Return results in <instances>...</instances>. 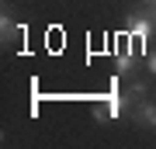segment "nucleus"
<instances>
[{
	"label": "nucleus",
	"mask_w": 156,
	"mask_h": 149,
	"mask_svg": "<svg viewBox=\"0 0 156 149\" xmlns=\"http://www.w3.org/2000/svg\"><path fill=\"white\" fill-rule=\"evenodd\" d=\"M132 104H135V101L128 97V94H118V80H115V90L94 104V118H97V122H115V118L128 115V111H132Z\"/></svg>",
	"instance_id": "obj_1"
},
{
	"label": "nucleus",
	"mask_w": 156,
	"mask_h": 149,
	"mask_svg": "<svg viewBox=\"0 0 156 149\" xmlns=\"http://www.w3.org/2000/svg\"><path fill=\"white\" fill-rule=\"evenodd\" d=\"M128 35H132V42L149 45L153 35H156V21L146 11H132V14H128Z\"/></svg>",
	"instance_id": "obj_2"
},
{
	"label": "nucleus",
	"mask_w": 156,
	"mask_h": 149,
	"mask_svg": "<svg viewBox=\"0 0 156 149\" xmlns=\"http://www.w3.org/2000/svg\"><path fill=\"white\" fill-rule=\"evenodd\" d=\"M132 118H135V122H139V125H146V128H153V132H156V104H153V101H135V104H132Z\"/></svg>",
	"instance_id": "obj_3"
},
{
	"label": "nucleus",
	"mask_w": 156,
	"mask_h": 149,
	"mask_svg": "<svg viewBox=\"0 0 156 149\" xmlns=\"http://www.w3.org/2000/svg\"><path fill=\"white\" fill-rule=\"evenodd\" d=\"M115 59H118V76H128V69H132V35H125V38H122Z\"/></svg>",
	"instance_id": "obj_4"
},
{
	"label": "nucleus",
	"mask_w": 156,
	"mask_h": 149,
	"mask_svg": "<svg viewBox=\"0 0 156 149\" xmlns=\"http://www.w3.org/2000/svg\"><path fill=\"white\" fill-rule=\"evenodd\" d=\"M128 97H132V101H142L146 97V87H142V83H132V87H128Z\"/></svg>",
	"instance_id": "obj_5"
},
{
	"label": "nucleus",
	"mask_w": 156,
	"mask_h": 149,
	"mask_svg": "<svg viewBox=\"0 0 156 149\" xmlns=\"http://www.w3.org/2000/svg\"><path fill=\"white\" fill-rule=\"evenodd\" d=\"M146 66H149V73H156V49H153L149 55H146Z\"/></svg>",
	"instance_id": "obj_6"
},
{
	"label": "nucleus",
	"mask_w": 156,
	"mask_h": 149,
	"mask_svg": "<svg viewBox=\"0 0 156 149\" xmlns=\"http://www.w3.org/2000/svg\"><path fill=\"white\" fill-rule=\"evenodd\" d=\"M146 14H149L153 21H156V4H146Z\"/></svg>",
	"instance_id": "obj_7"
}]
</instances>
